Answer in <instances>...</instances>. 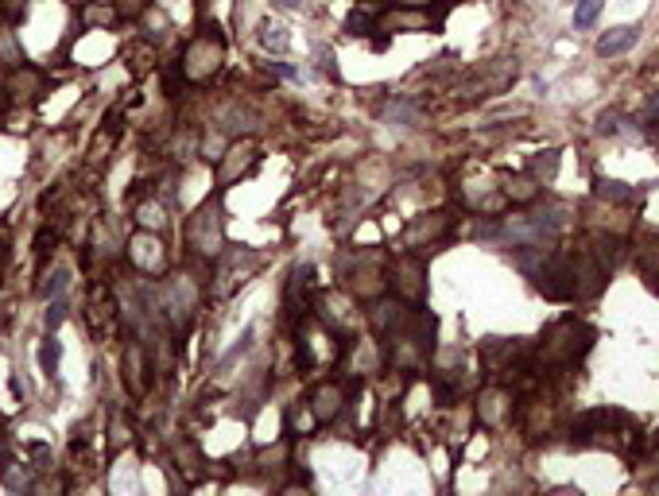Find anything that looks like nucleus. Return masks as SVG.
Masks as SVG:
<instances>
[{"label": "nucleus", "instance_id": "nucleus-1", "mask_svg": "<svg viewBox=\"0 0 659 496\" xmlns=\"http://www.w3.org/2000/svg\"><path fill=\"white\" fill-rule=\"evenodd\" d=\"M593 337H598L593 326H586L582 319H559L544 334V342L536 345V361L551 368H570L593 350Z\"/></svg>", "mask_w": 659, "mask_h": 496}, {"label": "nucleus", "instance_id": "nucleus-2", "mask_svg": "<svg viewBox=\"0 0 659 496\" xmlns=\"http://www.w3.org/2000/svg\"><path fill=\"white\" fill-rule=\"evenodd\" d=\"M385 276H388V291L396 295V299L411 303V307H419V303L427 299V264H423L419 252L403 248L396 260H388Z\"/></svg>", "mask_w": 659, "mask_h": 496}, {"label": "nucleus", "instance_id": "nucleus-3", "mask_svg": "<svg viewBox=\"0 0 659 496\" xmlns=\"http://www.w3.org/2000/svg\"><path fill=\"white\" fill-rule=\"evenodd\" d=\"M439 24H442V12L416 8V4H388L377 12L380 35H427V31H439Z\"/></svg>", "mask_w": 659, "mask_h": 496}, {"label": "nucleus", "instance_id": "nucleus-4", "mask_svg": "<svg viewBox=\"0 0 659 496\" xmlns=\"http://www.w3.org/2000/svg\"><path fill=\"white\" fill-rule=\"evenodd\" d=\"M473 415L477 423L488 427V430H501L516 419V392L504 384V380H493L477 392V404H473Z\"/></svg>", "mask_w": 659, "mask_h": 496}, {"label": "nucleus", "instance_id": "nucleus-5", "mask_svg": "<svg viewBox=\"0 0 659 496\" xmlns=\"http://www.w3.org/2000/svg\"><path fill=\"white\" fill-rule=\"evenodd\" d=\"M221 62H226V39H221L218 31H210V35H198L195 43L187 47L183 67L179 70H183L187 82H206L221 70Z\"/></svg>", "mask_w": 659, "mask_h": 496}, {"label": "nucleus", "instance_id": "nucleus-6", "mask_svg": "<svg viewBox=\"0 0 659 496\" xmlns=\"http://www.w3.org/2000/svg\"><path fill=\"white\" fill-rule=\"evenodd\" d=\"M260 163V144L249 140V136H241V140H233L226 152L218 155V186L226 190L233 183H241V178H249L252 171H257Z\"/></svg>", "mask_w": 659, "mask_h": 496}, {"label": "nucleus", "instance_id": "nucleus-7", "mask_svg": "<svg viewBox=\"0 0 659 496\" xmlns=\"http://www.w3.org/2000/svg\"><path fill=\"white\" fill-rule=\"evenodd\" d=\"M306 407L314 411L318 427L337 423V419L345 415V407H349V392H345V384H342V380H318V384L311 388V396H306Z\"/></svg>", "mask_w": 659, "mask_h": 496}, {"label": "nucleus", "instance_id": "nucleus-8", "mask_svg": "<svg viewBox=\"0 0 659 496\" xmlns=\"http://www.w3.org/2000/svg\"><path fill=\"white\" fill-rule=\"evenodd\" d=\"M446 233H450V214H446V209H434V214H419V217L408 221V229H403V245H408L411 252H423V248L446 240Z\"/></svg>", "mask_w": 659, "mask_h": 496}, {"label": "nucleus", "instance_id": "nucleus-9", "mask_svg": "<svg viewBox=\"0 0 659 496\" xmlns=\"http://www.w3.org/2000/svg\"><path fill=\"white\" fill-rule=\"evenodd\" d=\"M481 357H485L488 373L508 376L520 361H524V357H531V350H528V345H520V337H516V342H512V337H493V342H485Z\"/></svg>", "mask_w": 659, "mask_h": 496}, {"label": "nucleus", "instance_id": "nucleus-10", "mask_svg": "<svg viewBox=\"0 0 659 496\" xmlns=\"http://www.w3.org/2000/svg\"><path fill=\"white\" fill-rule=\"evenodd\" d=\"M345 291L353 295L357 303H373L380 295H388V276L385 268H377V264H361L345 276Z\"/></svg>", "mask_w": 659, "mask_h": 496}, {"label": "nucleus", "instance_id": "nucleus-11", "mask_svg": "<svg viewBox=\"0 0 659 496\" xmlns=\"http://www.w3.org/2000/svg\"><path fill=\"white\" fill-rule=\"evenodd\" d=\"M496 183H501L496 190L504 194V202H516V206H536L539 194H544V183L531 171H501Z\"/></svg>", "mask_w": 659, "mask_h": 496}, {"label": "nucleus", "instance_id": "nucleus-12", "mask_svg": "<svg viewBox=\"0 0 659 496\" xmlns=\"http://www.w3.org/2000/svg\"><path fill=\"white\" fill-rule=\"evenodd\" d=\"M187 237H190V248L202 252V256H210V252H206V240H210V248H214V256H218V248H221V217H218V209L202 206L198 214L190 217Z\"/></svg>", "mask_w": 659, "mask_h": 496}, {"label": "nucleus", "instance_id": "nucleus-13", "mask_svg": "<svg viewBox=\"0 0 659 496\" xmlns=\"http://www.w3.org/2000/svg\"><path fill=\"white\" fill-rule=\"evenodd\" d=\"M144 350H140V342H129L124 345V357H121V376H124V388H129V396L132 399H140L147 392V376H144Z\"/></svg>", "mask_w": 659, "mask_h": 496}, {"label": "nucleus", "instance_id": "nucleus-14", "mask_svg": "<svg viewBox=\"0 0 659 496\" xmlns=\"http://www.w3.org/2000/svg\"><path fill=\"white\" fill-rule=\"evenodd\" d=\"M4 90L12 93V101H39L44 98V74H39L36 67H12V74H8V82H4Z\"/></svg>", "mask_w": 659, "mask_h": 496}, {"label": "nucleus", "instance_id": "nucleus-15", "mask_svg": "<svg viewBox=\"0 0 659 496\" xmlns=\"http://www.w3.org/2000/svg\"><path fill=\"white\" fill-rule=\"evenodd\" d=\"M86 326H90V334L93 337H101L105 330H113L116 326V307H113V299H109V291L101 287H93L90 291V311H86Z\"/></svg>", "mask_w": 659, "mask_h": 496}, {"label": "nucleus", "instance_id": "nucleus-16", "mask_svg": "<svg viewBox=\"0 0 659 496\" xmlns=\"http://www.w3.org/2000/svg\"><path fill=\"white\" fill-rule=\"evenodd\" d=\"M636 39H640V28H632V24H621V28H609L605 35L598 39V55L601 59H616V55H624Z\"/></svg>", "mask_w": 659, "mask_h": 496}, {"label": "nucleus", "instance_id": "nucleus-17", "mask_svg": "<svg viewBox=\"0 0 659 496\" xmlns=\"http://www.w3.org/2000/svg\"><path fill=\"white\" fill-rule=\"evenodd\" d=\"M260 47L280 55V51L291 47V35H287V28L275 24V20H260Z\"/></svg>", "mask_w": 659, "mask_h": 496}, {"label": "nucleus", "instance_id": "nucleus-18", "mask_svg": "<svg viewBox=\"0 0 659 496\" xmlns=\"http://www.w3.org/2000/svg\"><path fill=\"white\" fill-rule=\"evenodd\" d=\"M528 171L539 178V183H547V178L559 175V152L555 147H547V152H536V160L528 163Z\"/></svg>", "mask_w": 659, "mask_h": 496}, {"label": "nucleus", "instance_id": "nucleus-19", "mask_svg": "<svg viewBox=\"0 0 659 496\" xmlns=\"http://www.w3.org/2000/svg\"><path fill=\"white\" fill-rule=\"evenodd\" d=\"M175 461H179V469H183L190 481L202 473V453H198V446H190V442H179V446H175Z\"/></svg>", "mask_w": 659, "mask_h": 496}, {"label": "nucleus", "instance_id": "nucleus-20", "mask_svg": "<svg viewBox=\"0 0 659 496\" xmlns=\"http://www.w3.org/2000/svg\"><path fill=\"white\" fill-rule=\"evenodd\" d=\"M59 357H62V345L55 337H44V345H39V368L47 376H59Z\"/></svg>", "mask_w": 659, "mask_h": 496}, {"label": "nucleus", "instance_id": "nucleus-21", "mask_svg": "<svg viewBox=\"0 0 659 496\" xmlns=\"http://www.w3.org/2000/svg\"><path fill=\"white\" fill-rule=\"evenodd\" d=\"M601 4L605 0H578L574 4V28H593V20L601 16Z\"/></svg>", "mask_w": 659, "mask_h": 496}, {"label": "nucleus", "instance_id": "nucleus-22", "mask_svg": "<svg viewBox=\"0 0 659 496\" xmlns=\"http://www.w3.org/2000/svg\"><path fill=\"white\" fill-rule=\"evenodd\" d=\"M82 20H86V24H93V28H105V24H113V20H121V16H116V8H113V0H109V4H90L86 8V12H82Z\"/></svg>", "mask_w": 659, "mask_h": 496}, {"label": "nucleus", "instance_id": "nucleus-23", "mask_svg": "<svg viewBox=\"0 0 659 496\" xmlns=\"http://www.w3.org/2000/svg\"><path fill=\"white\" fill-rule=\"evenodd\" d=\"M113 8L121 20H140L147 8H152V0H113Z\"/></svg>", "mask_w": 659, "mask_h": 496}, {"label": "nucleus", "instance_id": "nucleus-24", "mask_svg": "<svg viewBox=\"0 0 659 496\" xmlns=\"http://www.w3.org/2000/svg\"><path fill=\"white\" fill-rule=\"evenodd\" d=\"M345 28H349V35H369V31H377V16H361L353 8L349 20H345Z\"/></svg>", "mask_w": 659, "mask_h": 496}, {"label": "nucleus", "instance_id": "nucleus-25", "mask_svg": "<svg viewBox=\"0 0 659 496\" xmlns=\"http://www.w3.org/2000/svg\"><path fill=\"white\" fill-rule=\"evenodd\" d=\"M155 67V51L152 47H136L132 51V74H147Z\"/></svg>", "mask_w": 659, "mask_h": 496}, {"label": "nucleus", "instance_id": "nucleus-26", "mask_svg": "<svg viewBox=\"0 0 659 496\" xmlns=\"http://www.w3.org/2000/svg\"><path fill=\"white\" fill-rule=\"evenodd\" d=\"M136 214H140V225H147V229H163V209H159V206H140V209H136Z\"/></svg>", "mask_w": 659, "mask_h": 496}, {"label": "nucleus", "instance_id": "nucleus-27", "mask_svg": "<svg viewBox=\"0 0 659 496\" xmlns=\"http://www.w3.org/2000/svg\"><path fill=\"white\" fill-rule=\"evenodd\" d=\"M62 319H67V303L55 299V303H51V311H47V330H59Z\"/></svg>", "mask_w": 659, "mask_h": 496}, {"label": "nucleus", "instance_id": "nucleus-28", "mask_svg": "<svg viewBox=\"0 0 659 496\" xmlns=\"http://www.w3.org/2000/svg\"><path fill=\"white\" fill-rule=\"evenodd\" d=\"M314 62H318V70H322V74H337V67H334V51L318 47V51H314Z\"/></svg>", "mask_w": 659, "mask_h": 496}, {"label": "nucleus", "instance_id": "nucleus-29", "mask_svg": "<svg viewBox=\"0 0 659 496\" xmlns=\"http://www.w3.org/2000/svg\"><path fill=\"white\" fill-rule=\"evenodd\" d=\"M598 132H621V117L616 113H601V124H598Z\"/></svg>", "mask_w": 659, "mask_h": 496}, {"label": "nucleus", "instance_id": "nucleus-30", "mask_svg": "<svg viewBox=\"0 0 659 496\" xmlns=\"http://www.w3.org/2000/svg\"><path fill=\"white\" fill-rule=\"evenodd\" d=\"M396 4H416V8H431V4H439V0H396Z\"/></svg>", "mask_w": 659, "mask_h": 496}, {"label": "nucleus", "instance_id": "nucleus-31", "mask_svg": "<svg viewBox=\"0 0 659 496\" xmlns=\"http://www.w3.org/2000/svg\"><path fill=\"white\" fill-rule=\"evenodd\" d=\"M280 8H303V0H275Z\"/></svg>", "mask_w": 659, "mask_h": 496}, {"label": "nucleus", "instance_id": "nucleus-32", "mask_svg": "<svg viewBox=\"0 0 659 496\" xmlns=\"http://www.w3.org/2000/svg\"><path fill=\"white\" fill-rule=\"evenodd\" d=\"M365 4H392V0H365Z\"/></svg>", "mask_w": 659, "mask_h": 496}]
</instances>
